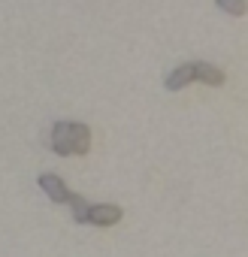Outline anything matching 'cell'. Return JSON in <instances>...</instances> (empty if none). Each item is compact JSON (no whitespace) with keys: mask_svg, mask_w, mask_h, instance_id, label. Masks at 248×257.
Masks as SVG:
<instances>
[{"mask_svg":"<svg viewBox=\"0 0 248 257\" xmlns=\"http://www.w3.org/2000/svg\"><path fill=\"white\" fill-rule=\"evenodd\" d=\"M52 149L61 158L88 155V149H91V127L79 124V121H58L52 127Z\"/></svg>","mask_w":248,"mask_h":257,"instance_id":"1","label":"cell"},{"mask_svg":"<svg viewBox=\"0 0 248 257\" xmlns=\"http://www.w3.org/2000/svg\"><path fill=\"white\" fill-rule=\"evenodd\" d=\"M40 188H43V194H46L52 203H70V197H73V191H70L55 173H43V176H40Z\"/></svg>","mask_w":248,"mask_h":257,"instance_id":"2","label":"cell"},{"mask_svg":"<svg viewBox=\"0 0 248 257\" xmlns=\"http://www.w3.org/2000/svg\"><path fill=\"white\" fill-rule=\"evenodd\" d=\"M121 218H124L121 206H115V203H100V206H91L88 224H97V227H115Z\"/></svg>","mask_w":248,"mask_h":257,"instance_id":"3","label":"cell"},{"mask_svg":"<svg viewBox=\"0 0 248 257\" xmlns=\"http://www.w3.org/2000/svg\"><path fill=\"white\" fill-rule=\"evenodd\" d=\"M194 82H203L209 88H221L224 85V70L209 64V61H197L194 64Z\"/></svg>","mask_w":248,"mask_h":257,"instance_id":"4","label":"cell"},{"mask_svg":"<svg viewBox=\"0 0 248 257\" xmlns=\"http://www.w3.org/2000/svg\"><path fill=\"white\" fill-rule=\"evenodd\" d=\"M194 82V64H182L167 76V91H182Z\"/></svg>","mask_w":248,"mask_h":257,"instance_id":"5","label":"cell"},{"mask_svg":"<svg viewBox=\"0 0 248 257\" xmlns=\"http://www.w3.org/2000/svg\"><path fill=\"white\" fill-rule=\"evenodd\" d=\"M70 206H73V218L79 221V224H88V215H91V206L82 200V194H73L70 197Z\"/></svg>","mask_w":248,"mask_h":257,"instance_id":"6","label":"cell"},{"mask_svg":"<svg viewBox=\"0 0 248 257\" xmlns=\"http://www.w3.org/2000/svg\"><path fill=\"white\" fill-rule=\"evenodd\" d=\"M218 10L227 13V16H245L248 4H245V0H218Z\"/></svg>","mask_w":248,"mask_h":257,"instance_id":"7","label":"cell"}]
</instances>
